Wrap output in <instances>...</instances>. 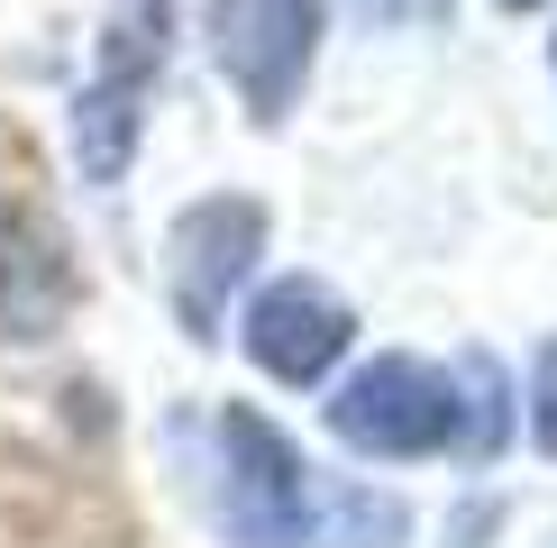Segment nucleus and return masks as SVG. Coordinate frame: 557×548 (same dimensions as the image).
Here are the masks:
<instances>
[{"label":"nucleus","instance_id":"nucleus-1","mask_svg":"<svg viewBox=\"0 0 557 548\" xmlns=\"http://www.w3.org/2000/svg\"><path fill=\"white\" fill-rule=\"evenodd\" d=\"M330 439L384 466L467 448V375L438 357H366L330 394Z\"/></svg>","mask_w":557,"mask_h":548},{"label":"nucleus","instance_id":"nucleus-2","mask_svg":"<svg viewBox=\"0 0 557 548\" xmlns=\"http://www.w3.org/2000/svg\"><path fill=\"white\" fill-rule=\"evenodd\" d=\"M165 46H174V0H120L110 10L101 55H91V74L74 91V165H83V183H120L137 165Z\"/></svg>","mask_w":557,"mask_h":548},{"label":"nucleus","instance_id":"nucleus-3","mask_svg":"<svg viewBox=\"0 0 557 548\" xmlns=\"http://www.w3.org/2000/svg\"><path fill=\"white\" fill-rule=\"evenodd\" d=\"M211 448H220V485H211L220 548H301L311 539V475H301V448L257 402H220Z\"/></svg>","mask_w":557,"mask_h":548},{"label":"nucleus","instance_id":"nucleus-4","mask_svg":"<svg viewBox=\"0 0 557 548\" xmlns=\"http://www.w3.org/2000/svg\"><path fill=\"white\" fill-rule=\"evenodd\" d=\"M201 28H211V64L247 101V120L274 128L311 83L330 0H201Z\"/></svg>","mask_w":557,"mask_h":548},{"label":"nucleus","instance_id":"nucleus-5","mask_svg":"<svg viewBox=\"0 0 557 548\" xmlns=\"http://www.w3.org/2000/svg\"><path fill=\"white\" fill-rule=\"evenodd\" d=\"M265 238H274V211L257 192H201V201L174 211V228H165V292H174V320L193 338H211L228 320L238 284L265 257Z\"/></svg>","mask_w":557,"mask_h":548},{"label":"nucleus","instance_id":"nucleus-6","mask_svg":"<svg viewBox=\"0 0 557 548\" xmlns=\"http://www.w3.org/2000/svg\"><path fill=\"white\" fill-rule=\"evenodd\" d=\"M347 338H357V311H347L320 274H274L257 302H247L238 348H247V365L274 375V384H320V375L347 357Z\"/></svg>","mask_w":557,"mask_h":548},{"label":"nucleus","instance_id":"nucleus-7","mask_svg":"<svg viewBox=\"0 0 557 548\" xmlns=\"http://www.w3.org/2000/svg\"><path fill=\"white\" fill-rule=\"evenodd\" d=\"M74 247L28 201H0V348H37L74 320Z\"/></svg>","mask_w":557,"mask_h":548},{"label":"nucleus","instance_id":"nucleus-8","mask_svg":"<svg viewBox=\"0 0 557 548\" xmlns=\"http://www.w3.org/2000/svg\"><path fill=\"white\" fill-rule=\"evenodd\" d=\"M330 539L338 548H411V512H403V502H384V494H366V485H347Z\"/></svg>","mask_w":557,"mask_h":548},{"label":"nucleus","instance_id":"nucleus-9","mask_svg":"<svg viewBox=\"0 0 557 548\" xmlns=\"http://www.w3.org/2000/svg\"><path fill=\"white\" fill-rule=\"evenodd\" d=\"M530 448L557 457V338L540 348V365H530Z\"/></svg>","mask_w":557,"mask_h":548},{"label":"nucleus","instance_id":"nucleus-10","mask_svg":"<svg viewBox=\"0 0 557 548\" xmlns=\"http://www.w3.org/2000/svg\"><path fill=\"white\" fill-rule=\"evenodd\" d=\"M494 10H548V0H494Z\"/></svg>","mask_w":557,"mask_h":548},{"label":"nucleus","instance_id":"nucleus-11","mask_svg":"<svg viewBox=\"0 0 557 548\" xmlns=\"http://www.w3.org/2000/svg\"><path fill=\"white\" fill-rule=\"evenodd\" d=\"M548 64H557V37H548Z\"/></svg>","mask_w":557,"mask_h":548},{"label":"nucleus","instance_id":"nucleus-12","mask_svg":"<svg viewBox=\"0 0 557 548\" xmlns=\"http://www.w3.org/2000/svg\"><path fill=\"white\" fill-rule=\"evenodd\" d=\"M384 10H393V0H384Z\"/></svg>","mask_w":557,"mask_h":548}]
</instances>
